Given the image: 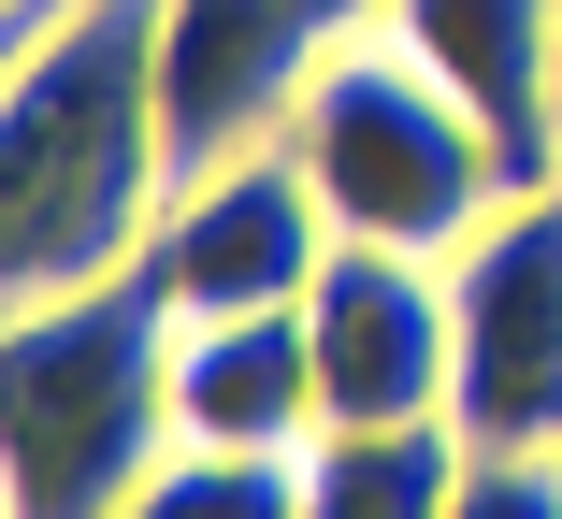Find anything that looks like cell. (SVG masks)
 Wrapping results in <instances>:
<instances>
[{
	"label": "cell",
	"mask_w": 562,
	"mask_h": 519,
	"mask_svg": "<svg viewBox=\"0 0 562 519\" xmlns=\"http://www.w3.org/2000/svg\"><path fill=\"white\" fill-rule=\"evenodd\" d=\"M317 260H331V202H317V173L289 145L216 159V173H173L159 246H145V274H159L173 318H274V303L317 289Z\"/></svg>",
	"instance_id": "8992f818"
},
{
	"label": "cell",
	"mask_w": 562,
	"mask_h": 519,
	"mask_svg": "<svg viewBox=\"0 0 562 519\" xmlns=\"http://www.w3.org/2000/svg\"><path fill=\"white\" fill-rule=\"evenodd\" d=\"M173 419L188 448H317V347L303 303L274 318H173Z\"/></svg>",
	"instance_id": "9c48e42d"
},
{
	"label": "cell",
	"mask_w": 562,
	"mask_h": 519,
	"mask_svg": "<svg viewBox=\"0 0 562 519\" xmlns=\"http://www.w3.org/2000/svg\"><path fill=\"white\" fill-rule=\"evenodd\" d=\"M173 202V116H159V0H58L15 30L0 87V274L87 289L145 274Z\"/></svg>",
	"instance_id": "6da1fadb"
},
{
	"label": "cell",
	"mask_w": 562,
	"mask_h": 519,
	"mask_svg": "<svg viewBox=\"0 0 562 519\" xmlns=\"http://www.w3.org/2000/svg\"><path fill=\"white\" fill-rule=\"evenodd\" d=\"M390 44L505 145L519 188H562V0H390Z\"/></svg>",
	"instance_id": "ba28073f"
},
{
	"label": "cell",
	"mask_w": 562,
	"mask_h": 519,
	"mask_svg": "<svg viewBox=\"0 0 562 519\" xmlns=\"http://www.w3.org/2000/svg\"><path fill=\"white\" fill-rule=\"evenodd\" d=\"M116 519H303V462L289 448H173Z\"/></svg>",
	"instance_id": "8fae6325"
},
{
	"label": "cell",
	"mask_w": 562,
	"mask_h": 519,
	"mask_svg": "<svg viewBox=\"0 0 562 519\" xmlns=\"http://www.w3.org/2000/svg\"><path fill=\"white\" fill-rule=\"evenodd\" d=\"M447 519H562V448H476Z\"/></svg>",
	"instance_id": "7c38bea8"
},
{
	"label": "cell",
	"mask_w": 562,
	"mask_h": 519,
	"mask_svg": "<svg viewBox=\"0 0 562 519\" xmlns=\"http://www.w3.org/2000/svg\"><path fill=\"white\" fill-rule=\"evenodd\" d=\"M289 159L317 173V202H331L347 246H418V260H462V246L505 217V188H519L505 145H491L390 30H361V44L317 58L303 116H289Z\"/></svg>",
	"instance_id": "3957f363"
},
{
	"label": "cell",
	"mask_w": 562,
	"mask_h": 519,
	"mask_svg": "<svg viewBox=\"0 0 562 519\" xmlns=\"http://www.w3.org/2000/svg\"><path fill=\"white\" fill-rule=\"evenodd\" d=\"M173 448H188V419H173V303H159V274L30 289L15 347H0L15 519H116Z\"/></svg>",
	"instance_id": "7a4b0ae2"
},
{
	"label": "cell",
	"mask_w": 562,
	"mask_h": 519,
	"mask_svg": "<svg viewBox=\"0 0 562 519\" xmlns=\"http://www.w3.org/2000/svg\"><path fill=\"white\" fill-rule=\"evenodd\" d=\"M303 347H317V433L462 419V318H447V260H418V246L331 232V260L303 289Z\"/></svg>",
	"instance_id": "277c9868"
},
{
	"label": "cell",
	"mask_w": 562,
	"mask_h": 519,
	"mask_svg": "<svg viewBox=\"0 0 562 519\" xmlns=\"http://www.w3.org/2000/svg\"><path fill=\"white\" fill-rule=\"evenodd\" d=\"M347 44L317 0H159V116H173V173L260 159L289 145L317 58Z\"/></svg>",
	"instance_id": "52a82bcc"
},
{
	"label": "cell",
	"mask_w": 562,
	"mask_h": 519,
	"mask_svg": "<svg viewBox=\"0 0 562 519\" xmlns=\"http://www.w3.org/2000/svg\"><path fill=\"white\" fill-rule=\"evenodd\" d=\"M476 433L462 419H390V433H317L303 448V519H447Z\"/></svg>",
	"instance_id": "30bf717a"
},
{
	"label": "cell",
	"mask_w": 562,
	"mask_h": 519,
	"mask_svg": "<svg viewBox=\"0 0 562 519\" xmlns=\"http://www.w3.org/2000/svg\"><path fill=\"white\" fill-rule=\"evenodd\" d=\"M462 318V433L562 448V188H505V217L447 260Z\"/></svg>",
	"instance_id": "5b68a950"
}]
</instances>
